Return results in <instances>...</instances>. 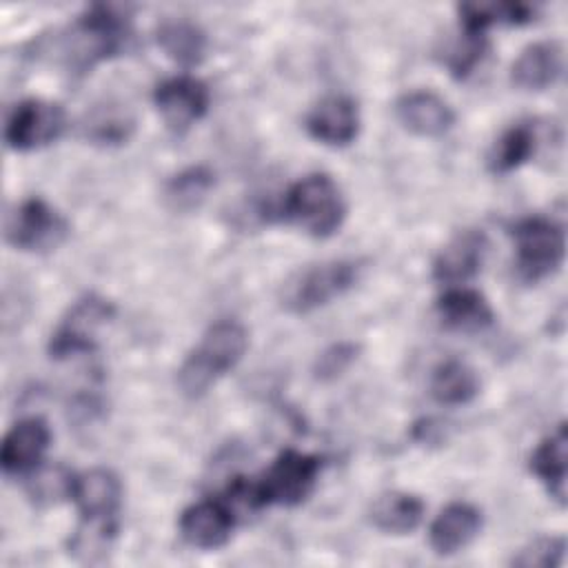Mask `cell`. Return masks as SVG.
I'll list each match as a JSON object with an SVG mask.
<instances>
[{"label":"cell","mask_w":568,"mask_h":568,"mask_svg":"<svg viewBox=\"0 0 568 568\" xmlns=\"http://www.w3.org/2000/svg\"><path fill=\"white\" fill-rule=\"evenodd\" d=\"M248 348V331L237 320L211 324L197 346L178 368V386L186 397H202L220 377L233 371Z\"/></svg>","instance_id":"cell-1"},{"label":"cell","mask_w":568,"mask_h":568,"mask_svg":"<svg viewBox=\"0 0 568 568\" xmlns=\"http://www.w3.org/2000/svg\"><path fill=\"white\" fill-rule=\"evenodd\" d=\"M131 40V18L113 4H91L64 38V64L84 73L102 60L126 51Z\"/></svg>","instance_id":"cell-2"},{"label":"cell","mask_w":568,"mask_h":568,"mask_svg":"<svg viewBox=\"0 0 568 568\" xmlns=\"http://www.w3.org/2000/svg\"><path fill=\"white\" fill-rule=\"evenodd\" d=\"M273 213L311 237H328L346 217V202L337 182L326 173H311L293 182Z\"/></svg>","instance_id":"cell-3"},{"label":"cell","mask_w":568,"mask_h":568,"mask_svg":"<svg viewBox=\"0 0 568 568\" xmlns=\"http://www.w3.org/2000/svg\"><path fill=\"white\" fill-rule=\"evenodd\" d=\"M362 264L355 260H328L295 271L282 286L280 300L288 313L304 315L331 304L359 280Z\"/></svg>","instance_id":"cell-4"},{"label":"cell","mask_w":568,"mask_h":568,"mask_svg":"<svg viewBox=\"0 0 568 568\" xmlns=\"http://www.w3.org/2000/svg\"><path fill=\"white\" fill-rule=\"evenodd\" d=\"M515 240V271L526 284H537L552 275L566 255V235L561 224L530 215L517 220L510 229Z\"/></svg>","instance_id":"cell-5"},{"label":"cell","mask_w":568,"mask_h":568,"mask_svg":"<svg viewBox=\"0 0 568 568\" xmlns=\"http://www.w3.org/2000/svg\"><path fill=\"white\" fill-rule=\"evenodd\" d=\"M322 470V457L300 453L295 448L282 450L266 473L255 481L262 506H297L315 488Z\"/></svg>","instance_id":"cell-6"},{"label":"cell","mask_w":568,"mask_h":568,"mask_svg":"<svg viewBox=\"0 0 568 568\" xmlns=\"http://www.w3.org/2000/svg\"><path fill=\"white\" fill-rule=\"evenodd\" d=\"M113 315L115 306L98 293L75 300L49 339V355L53 359H67L95 351L98 331L109 324Z\"/></svg>","instance_id":"cell-7"},{"label":"cell","mask_w":568,"mask_h":568,"mask_svg":"<svg viewBox=\"0 0 568 568\" xmlns=\"http://www.w3.org/2000/svg\"><path fill=\"white\" fill-rule=\"evenodd\" d=\"M69 235L67 220L42 197L22 200L4 222V240L20 251L44 253L58 248Z\"/></svg>","instance_id":"cell-8"},{"label":"cell","mask_w":568,"mask_h":568,"mask_svg":"<svg viewBox=\"0 0 568 568\" xmlns=\"http://www.w3.org/2000/svg\"><path fill=\"white\" fill-rule=\"evenodd\" d=\"M67 126L60 104L29 98L18 102L4 122V142L13 151H36L55 142Z\"/></svg>","instance_id":"cell-9"},{"label":"cell","mask_w":568,"mask_h":568,"mask_svg":"<svg viewBox=\"0 0 568 568\" xmlns=\"http://www.w3.org/2000/svg\"><path fill=\"white\" fill-rule=\"evenodd\" d=\"M153 104L171 131L184 133L206 115L211 93L209 87L193 75H173L155 87Z\"/></svg>","instance_id":"cell-10"},{"label":"cell","mask_w":568,"mask_h":568,"mask_svg":"<svg viewBox=\"0 0 568 568\" xmlns=\"http://www.w3.org/2000/svg\"><path fill=\"white\" fill-rule=\"evenodd\" d=\"M486 253L488 237L477 229H464L455 233L437 253L433 262V277L439 284L462 286L481 271Z\"/></svg>","instance_id":"cell-11"},{"label":"cell","mask_w":568,"mask_h":568,"mask_svg":"<svg viewBox=\"0 0 568 568\" xmlns=\"http://www.w3.org/2000/svg\"><path fill=\"white\" fill-rule=\"evenodd\" d=\"M235 519V513L222 499H204L184 508L178 526L189 546L200 550H217L229 544Z\"/></svg>","instance_id":"cell-12"},{"label":"cell","mask_w":568,"mask_h":568,"mask_svg":"<svg viewBox=\"0 0 568 568\" xmlns=\"http://www.w3.org/2000/svg\"><path fill=\"white\" fill-rule=\"evenodd\" d=\"M306 131L326 146H348L359 133V109L348 95L333 93L322 98L306 115Z\"/></svg>","instance_id":"cell-13"},{"label":"cell","mask_w":568,"mask_h":568,"mask_svg":"<svg viewBox=\"0 0 568 568\" xmlns=\"http://www.w3.org/2000/svg\"><path fill=\"white\" fill-rule=\"evenodd\" d=\"M71 501L82 519L115 521L122 504V481L109 468H91L73 477Z\"/></svg>","instance_id":"cell-14"},{"label":"cell","mask_w":568,"mask_h":568,"mask_svg":"<svg viewBox=\"0 0 568 568\" xmlns=\"http://www.w3.org/2000/svg\"><path fill=\"white\" fill-rule=\"evenodd\" d=\"M51 444V428L42 417H24L16 422L0 448V464L7 475H27L38 464Z\"/></svg>","instance_id":"cell-15"},{"label":"cell","mask_w":568,"mask_h":568,"mask_svg":"<svg viewBox=\"0 0 568 568\" xmlns=\"http://www.w3.org/2000/svg\"><path fill=\"white\" fill-rule=\"evenodd\" d=\"M395 115L404 129L422 138H439L455 124L450 104L428 89L404 93L395 102Z\"/></svg>","instance_id":"cell-16"},{"label":"cell","mask_w":568,"mask_h":568,"mask_svg":"<svg viewBox=\"0 0 568 568\" xmlns=\"http://www.w3.org/2000/svg\"><path fill=\"white\" fill-rule=\"evenodd\" d=\"M481 530V510L468 501H453L430 521L428 544L435 555L450 557L464 550Z\"/></svg>","instance_id":"cell-17"},{"label":"cell","mask_w":568,"mask_h":568,"mask_svg":"<svg viewBox=\"0 0 568 568\" xmlns=\"http://www.w3.org/2000/svg\"><path fill=\"white\" fill-rule=\"evenodd\" d=\"M564 71V47L557 40L528 44L510 67V80L521 91H544Z\"/></svg>","instance_id":"cell-18"},{"label":"cell","mask_w":568,"mask_h":568,"mask_svg":"<svg viewBox=\"0 0 568 568\" xmlns=\"http://www.w3.org/2000/svg\"><path fill=\"white\" fill-rule=\"evenodd\" d=\"M435 311L446 328L462 333L481 331L495 320L488 300L479 291L466 286H448L437 300Z\"/></svg>","instance_id":"cell-19"},{"label":"cell","mask_w":568,"mask_h":568,"mask_svg":"<svg viewBox=\"0 0 568 568\" xmlns=\"http://www.w3.org/2000/svg\"><path fill=\"white\" fill-rule=\"evenodd\" d=\"M532 475L546 486L548 495L564 506L566 504V473H568V433L566 424H559L530 455Z\"/></svg>","instance_id":"cell-20"},{"label":"cell","mask_w":568,"mask_h":568,"mask_svg":"<svg viewBox=\"0 0 568 568\" xmlns=\"http://www.w3.org/2000/svg\"><path fill=\"white\" fill-rule=\"evenodd\" d=\"M424 510L426 506L422 497L404 490H390L373 501L371 521L386 535H408L422 524Z\"/></svg>","instance_id":"cell-21"},{"label":"cell","mask_w":568,"mask_h":568,"mask_svg":"<svg viewBox=\"0 0 568 568\" xmlns=\"http://www.w3.org/2000/svg\"><path fill=\"white\" fill-rule=\"evenodd\" d=\"M479 375L462 359H446L430 373V397L442 406H464L479 395Z\"/></svg>","instance_id":"cell-22"},{"label":"cell","mask_w":568,"mask_h":568,"mask_svg":"<svg viewBox=\"0 0 568 568\" xmlns=\"http://www.w3.org/2000/svg\"><path fill=\"white\" fill-rule=\"evenodd\" d=\"M158 47L180 67H195L206 55L204 31L189 20H164L155 31Z\"/></svg>","instance_id":"cell-23"},{"label":"cell","mask_w":568,"mask_h":568,"mask_svg":"<svg viewBox=\"0 0 568 568\" xmlns=\"http://www.w3.org/2000/svg\"><path fill=\"white\" fill-rule=\"evenodd\" d=\"M135 129L133 115L122 104H100L91 113H87L82 122V135L91 144L115 146L131 138Z\"/></svg>","instance_id":"cell-24"},{"label":"cell","mask_w":568,"mask_h":568,"mask_svg":"<svg viewBox=\"0 0 568 568\" xmlns=\"http://www.w3.org/2000/svg\"><path fill=\"white\" fill-rule=\"evenodd\" d=\"M213 186H215V173L209 166L204 164L189 166L175 173L166 182L164 202L175 213H191L206 200Z\"/></svg>","instance_id":"cell-25"},{"label":"cell","mask_w":568,"mask_h":568,"mask_svg":"<svg viewBox=\"0 0 568 568\" xmlns=\"http://www.w3.org/2000/svg\"><path fill=\"white\" fill-rule=\"evenodd\" d=\"M537 149V135L528 124H515L506 129L488 153V169L493 173H510L526 164Z\"/></svg>","instance_id":"cell-26"},{"label":"cell","mask_w":568,"mask_h":568,"mask_svg":"<svg viewBox=\"0 0 568 568\" xmlns=\"http://www.w3.org/2000/svg\"><path fill=\"white\" fill-rule=\"evenodd\" d=\"M73 473L60 464H38L27 473V495L38 506H53L71 499Z\"/></svg>","instance_id":"cell-27"},{"label":"cell","mask_w":568,"mask_h":568,"mask_svg":"<svg viewBox=\"0 0 568 568\" xmlns=\"http://www.w3.org/2000/svg\"><path fill=\"white\" fill-rule=\"evenodd\" d=\"M484 53H486V36L462 31L459 40L450 47L446 55V67L453 73V78L464 80L481 62Z\"/></svg>","instance_id":"cell-28"},{"label":"cell","mask_w":568,"mask_h":568,"mask_svg":"<svg viewBox=\"0 0 568 568\" xmlns=\"http://www.w3.org/2000/svg\"><path fill=\"white\" fill-rule=\"evenodd\" d=\"M566 552L564 537H537L526 544L515 557L513 566L519 568H557Z\"/></svg>","instance_id":"cell-29"},{"label":"cell","mask_w":568,"mask_h":568,"mask_svg":"<svg viewBox=\"0 0 568 568\" xmlns=\"http://www.w3.org/2000/svg\"><path fill=\"white\" fill-rule=\"evenodd\" d=\"M357 353H359V346L353 344V342H337V344H331L326 351H322L315 359V377L320 382H331V379H337L344 371H348V366L357 359Z\"/></svg>","instance_id":"cell-30"}]
</instances>
